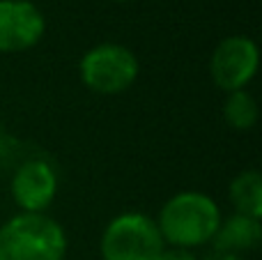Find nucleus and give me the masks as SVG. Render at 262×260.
<instances>
[{
    "instance_id": "1",
    "label": "nucleus",
    "mask_w": 262,
    "mask_h": 260,
    "mask_svg": "<svg viewBox=\"0 0 262 260\" xmlns=\"http://www.w3.org/2000/svg\"><path fill=\"white\" fill-rule=\"evenodd\" d=\"M221 219V210L212 196L203 191H180L163 203L154 221L166 247L191 251L212 242Z\"/></svg>"
},
{
    "instance_id": "2",
    "label": "nucleus",
    "mask_w": 262,
    "mask_h": 260,
    "mask_svg": "<svg viewBox=\"0 0 262 260\" xmlns=\"http://www.w3.org/2000/svg\"><path fill=\"white\" fill-rule=\"evenodd\" d=\"M64 228L46 212H18L0 226V260H64Z\"/></svg>"
},
{
    "instance_id": "3",
    "label": "nucleus",
    "mask_w": 262,
    "mask_h": 260,
    "mask_svg": "<svg viewBox=\"0 0 262 260\" xmlns=\"http://www.w3.org/2000/svg\"><path fill=\"white\" fill-rule=\"evenodd\" d=\"M166 249L157 221L143 212L113 216L99 242L104 260H161Z\"/></svg>"
},
{
    "instance_id": "4",
    "label": "nucleus",
    "mask_w": 262,
    "mask_h": 260,
    "mask_svg": "<svg viewBox=\"0 0 262 260\" xmlns=\"http://www.w3.org/2000/svg\"><path fill=\"white\" fill-rule=\"evenodd\" d=\"M138 58L131 49L115 41H104L85 51L78 62V74L88 90L97 95H122L138 78Z\"/></svg>"
},
{
    "instance_id": "5",
    "label": "nucleus",
    "mask_w": 262,
    "mask_h": 260,
    "mask_svg": "<svg viewBox=\"0 0 262 260\" xmlns=\"http://www.w3.org/2000/svg\"><path fill=\"white\" fill-rule=\"evenodd\" d=\"M260 51L251 37L230 35L221 39L209 58V74L219 90L235 92L246 90L258 74Z\"/></svg>"
},
{
    "instance_id": "6",
    "label": "nucleus",
    "mask_w": 262,
    "mask_h": 260,
    "mask_svg": "<svg viewBox=\"0 0 262 260\" xmlns=\"http://www.w3.org/2000/svg\"><path fill=\"white\" fill-rule=\"evenodd\" d=\"M44 12L30 0H0V53H21L41 41Z\"/></svg>"
},
{
    "instance_id": "7",
    "label": "nucleus",
    "mask_w": 262,
    "mask_h": 260,
    "mask_svg": "<svg viewBox=\"0 0 262 260\" xmlns=\"http://www.w3.org/2000/svg\"><path fill=\"white\" fill-rule=\"evenodd\" d=\"M12 198L21 212L44 214L58 196V173L44 159H28L12 178Z\"/></svg>"
},
{
    "instance_id": "8",
    "label": "nucleus",
    "mask_w": 262,
    "mask_h": 260,
    "mask_svg": "<svg viewBox=\"0 0 262 260\" xmlns=\"http://www.w3.org/2000/svg\"><path fill=\"white\" fill-rule=\"evenodd\" d=\"M262 240V226L260 219L244 214H232L228 219H221L219 230L214 235V247L223 253H237V251H251Z\"/></svg>"
},
{
    "instance_id": "9",
    "label": "nucleus",
    "mask_w": 262,
    "mask_h": 260,
    "mask_svg": "<svg viewBox=\"0 0 262 260\" xmlns=\"http://www.w3.org/2000/svg\"><path fill=\"white\" fill-rule=\"evenodd\" d=\"M237 214L262 219V175L258 170H242L232 178L228 189Z\"/></svg>"
},
{
    "instance_id": "10",
    "label": "nucleus",
    "mask_w": 262,
    "mask_h": 260,
    "mask_svg": "<svg viewBox=\"0 0 262 260\" xmlns=\"http://www.w3.org/2000/svg\"><path fill=\"white\" fill-rule=\"evenodd\" d=\"M258 118H260L258 101L253 99L251 92L235 90L226 95V101H223V120L235 132H251L258 124Z\"/></svg>"
},
{
    "instance_id": "11",
    "label": "nucleus",
    "mask_w": 262,
    "mask_h": 260,
    "mask_svg": "<svg viewBox=\"0 0 262 260\" xmlns=\"http://www.w3.org/2000/svg\"><path fill=\"white\" fill-rule=\"evenodd\" d=\"M161 260H198V258H195L189 249H172L170 247V249H166V251H163Z\"/></svg>"
},
{
    "instance_id": "12",
    "label": "nucleus",
    "mask_w": 262,
    "mask_h": 260,
    "mask_svg": "<svg viewBox=\"0 0 262 260\" xmlns=\"http://www.w3.org/2000/svg\"><path fill=\"white\" fill-rule=\"evenodd\" d=\"M113 3H127V0H113Z\"/></svg>"
}]
</instances>
